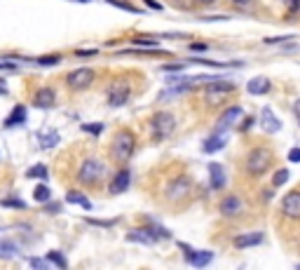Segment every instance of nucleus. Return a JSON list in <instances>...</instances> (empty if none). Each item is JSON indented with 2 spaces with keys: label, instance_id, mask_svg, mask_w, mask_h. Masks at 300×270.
<instances>
[{
  "label": "nucleus",
  "instance_id": "f257e3e1",
  "mask_svg": "<svg viewBox=\"0 0 300 270\" xmlns=\"http://www.w3.org/2000/svg\"><path fill=\"white\" fill-rule=\"evenodd\" d=\"M234 89H237V85L232 80H211V85H206L204 89V104L209 108H216V106L225 104V99Z\"/></svg>",
  "mask_w": 300,
  "mask_h": 270
},
{
  "label": "nucleus",
  "instance_id": "f03ea898",
  "mask_svg": "<svg viewBox=\"0 0 300 270\" xmlns=\"http://www.w3.org/2000/svg\"><path fill=\"white\" fill-rule=\"evenodd\" d=\"M270 165H272V150L265 148V146H258V148H253L249 155H246V171H249L251 177H263L267 169H270Z\"/></svg>",
  "mask_w": 300,
  "mask_h": 270
},
{
  "label": "nucleus",
  "instance_id": "7ed1b4c3",
  "mask_svg": "<svg viewBox=\"0 0 300 270\" xmlns=\"http://www.w3.org/2000/svg\"><path fill=\"white\" fill-rule=\"evenodd\" d=\"M134 150H136V137H134V132L120 129V132L115 134V139H113V146H111L113 158H115L117 162H127L134 155Z\"/></svg>",
  "mask_w": 300,
  "mask_h": 270
},
{
  "label": "nucleus",
  "instance_id": "20e7f679",
  "mask_svg": "<svg viewBox=\"0 0 300 270\" xmlns=\"http://www.w3.org/2000/svg\"><path fill=\"white\" fill-rule=\"evenodd\" d=\"M174 129H176V118L169 110H157L155 115L150 118V132L157 141H167L174 134Z\"/></svg>",
  "mask_w": 300,
  "mask_h": 270
},
{
  "label": "nucleus",
  "instance_id": "39448f33",
  "mask_svg": "<svg viewBox=\"0 0 300 270\" xmlns=\"http://www.w3.org/2000/svg\"><path fill=\"white\" fill-rule=\"evenodd\" d=\"M103 174H106L103 162L96 160V158H87V160L82 162V167H80V171H78V181L82 183V186H99Z\"/></svg>",
  "mask_w": 300,
  "mask_h": 270
},
{
  "label": "nucleus",
  "instance_id": "423d86ee",
  "mask_svg": "<svg viewBox=\"0 0 300 270\" xmlns=\"http://www.w3.org/2000/svg\"><path fill=\"white\" fill-rule=\"evenodd\" d=\"M94 78H96V73L92 68H75V71H71L66 75V83L71 89L80 92V89H87L89 85L94 83Z\"/></svg>",
  "mask_w": 300,
  "mask_h": 270
},
{
  "label": "nucleus",
  "instance_id": "0eeeda50",
  "mask_svg": "<svg viewBox=\"0 0 300 270\" xmlns=\"http://www.w3.org/2000/svg\"><path fill=\"white\" fill-rule=\"evenodd\" d=\"M190 188H192V183H190L188 177H176L174 181H169V186H167V198L172 200V202H178V200L188 198Z\"/></svg>",
  "mask_w": 300,
  "mask_h": 270
},
{
  "label": "nucleus",
  "instance_id": "6e6552de",
  "mask_svg": "<svg viewBox=\"0 0 300 270\" xmlns=\"http://www.w3.org/2000/svg\"><path fill=\"white\" fill-rule=\"evenodd\" d=\"M129 94H132V87H129V83H124V80H117V83L111 85V89H108V104L111 106H124L129 101Z\"/></svg>",
  "mask_w": 300,
  "mask_h": 270
},
{
  "label": "nucleus",
  "instance_id": "1a4fd4ad",
  "mask_svg": "<svg viewBox=\"0 0 300 270\" xmlns=\"http://www.w3.org/2000/svg\"><path fill=\"white\" fill-rule=\"evenodd\" d=\"M282 214L289 221H300V190H291L282 200Z\"/></svg>",
  "mask_w": 300,
  "mask_h": 270
},
{
  "label": "nucleus",
  "instance_id": "9d476101",
  "mask_svg": "<svg viewBox=\"0 0 300 270\" xmlns=\"http://www.w3.org/2000/svg\"><path fill=\"white\" fill-rule=\"evenodd\" d=\"M127 240L129 242H141V244H155L160 237L155 235L153 226H148V228H134V230H129Z\"/></svg>",
  "mask_w": 300,
  "mask_h": 270
},
{
  "label": "nucleus",
  "instance_id": "9b49d317",
  "mask_svg": "<svg viewBox=\"0 0 300 270\" xmlns=\"http://www.w3.org/2000/svg\"><path fill=\"white\" fill-rule=\"evenodd\" d=\"M129 183H132V171H129V169H120L115 177H113L108 190H111V195H120V193H124V190L129 188Z\"/></svg>",
  "mask_w": 300,
  "mask_h": 270
},
{
  "label": "nucleus",
  "instance_id": "f8f14e48",
  "mask_svg": "<svg viewBox=\"0 0 300 270\" xmlns=\"http://www.w3.org/2000/svg\"><path fill=\"white\" fill-rule=\"evenodd\" d=\"M183 249H185V261H188L190 265H195V268H204V265L211 263V259H213L211 252H195V249L185 247V244H183Z\"/></svg>",
  "mask_w": 300,
  "mask_h": 270
},
{
  "label": "nucleus",
  "instance_id": "ddd939ff",
  "mask_svg": "<svg viewBox=\"0 0 300 270\" xmlns=\"http://www.w3.org/2000/svg\"><path fill=\"white\" fill-rule=\"evenodd\" d=\"M261 125L267 134H277L279 129H282V120H277V115L272 113L270 106H265V108L261 110Z\"/></svg>",
  "mask_w": 300,
  "mask_h": 270
},
{
  "label": "nucleus",
  "instance_id": "4468645a",
  "mask_svg": "<svg viewBox=\"0 0 300 270\" xmlns=\"http://www.w3.org/2000/svg\"><path fill=\"white\" fill-rule=\"evenodd\" d=\"M242 115H244V113H242V108H239V106H232V108H228V110H225V113H223L221 118H218L216 129H218V132H223V129H228V127H232L237 120H242Z\"/></svg>",
  "mask_w": 300,
  "mask_h": 270
},
{
  "label": "nucleus",
  "instance_id": "2eb2a0df",
  "mask_svg": "<svg viewBox=\"0 0 300 270\" xmlns=\"http://www.w3.org/2000/svg\"><path fill=\"white\" fill-rule=\"evenodd\" d=\"M263 233H244V235H237L232 240V244L237 249H246V247H256V244H263Z\"/></svg>",
  "mask_w": 300,
  "mask_h": 270
},
{
  "label": "nucleus",
  "instance_id": "dca6fc26",
  "mask_svg": "<svg viewBox=\"0 0 300 270\" xmlns=\"http://www.w3.org/2000/svg\"><path fill=\"white\" fill-rule=\"evenodd\" d=\"M33 101H35V106H38V108H52V106H54V101H56V94H54V89H52V87H40L38 92H35Z\"/></svg>",
  "mask_w": 300,
  "mask_h": 270
},
{
  "label": "nucleus",
  "instance_id": "f3484780",
  "mask_svg": "<svg viewBox=\"0 0 300 270\" xmlns=\"http://www.w3.org/2000/svg\"><path fill=\"white\" fill-rule=\"evenodd\" d=\"M209 174H211V188L221 190V188L225 186V169H223L218 162H211V165H209Z\"/></svg>",
  "mask_w": 300,
  "mask_h": 270
},
{
  "label": "nucleus",
  "instance_id": "a211bd4d",
  "mask_svg": "<svg viewBox=\"0 0 300 270\" xmlns=\"http://www.w3.org/2000/svg\"><path fill=\"white\" fill-rule=\"evenodd\" d=\"M246 89H249V94H256V97H261V94H267L270 92V80L267 78H253L249 85H246Z\"/></svg>",
  "mask_w": 300,
  "mask_h": 270
},
{
  "label": "nucleus",
  "instance_id": "6ab92c4d",
  "mask_svg": "<svg viewBox=\"0 0 300 270\" xmlns=\"http://www.w3.org/2000/svg\"><path fill=\"white\" fill-rule=\"evenodd\" d=\"M221 211H223L225 216L239 214V211H242V200L234 198V195H228V198L223 200V204H221Z\"/></svg>",
  "mask_w": 300,
  "mask_h": 270
},
{
  "label": "nucleus",
  "instance_id": "aec40b11",
  "mask_svg": "<svg viewBox=\"0 0 300 270\" xmlns=\"http://www.w3.org/2000/svg\"><path fill=\"white\" fill-rule=\"evenodd\" d=\"M24 120H26V108H24V106L19 104V106H14V108H12V113L7 115L5 127H17V125H24Z\"/></svg>",
  "mask_w": 300,
  "mask_h": 270
},
{
  "label": "nucleus",
  "instance_id": "412c9836",
  "mask_svg": "<svg viewBox=\"0 0 300 270\" xmlns=\"http://www.w3.org/2000/svg\"><path fill=\"white\" fill-rule=\"evenodd\" d=\"M225 141H228V139H225L221 132H218V134H213L211 139H206V141H204V146H202V148H204L206 153H216V150H221L223 146H225Z\"/></svg>",
  "mask_w": 300,
  "mask_h": 270
},
{
  "label": "nucleus",
  "instance_id": "4be33fe9",
  "mask_svg": "<svg viewBox=\"0 0 300 270\" xmlns=\"http://www.w3.org/2000/svg\"><path fill=\"white\" fill-rule=\"evenodd\" d=\"M19 256V247L12 240H0V259H14Z\"/></svg>",
  "mask_w": 300,
  "mask_h": 270
},
{
  "label": "nucleus",
  "instance_id": "5701e85b",
  "mask_svg": "<svg viewBox=\"0 0 300 270\" xmlns=\"http://www.w3.org/2000/svg\"><path fill=\"white\" fill-rule=\"evenodd\" d=\"M66 202H71V204H80V207H84V209H92V202H89V200L84 198L82 193H75V190H71V193L66 195Z\"/></svg>",
  "mask_w": 300,
  "mask_h": 270
},
{
  "label": "nucleus",
  "instance_id": "b1692460",
  "mask_svg": "<svg viewBox=\"0 0 300 270\" xmlns=\"http://www.w3.org/2000/svg\"><path fill=\"white\" fill-rule=\"evenodd\" d=\"M56 144H59V132L40 134V146H42V148H54Z\"/></svg>",
  "mask_w": 300,
  "mask_h": 270
},
{
  "label": "nucleus",
  "instance_id": "393cba45",
  "mask_svg": "<svg viewBox=\"0 0 300 270\" xmlns=\"http://www.w3.org/2000/svg\"><path fill=\"white\" fill-rule=\"evenodd\" d=\"M47 167L45 165H33V167H28V171H26V177L28 179H47Z\"/></svg>",
  "mask_w": 300,
  "mask_h": 270
},
{
  "label": "nucleus",
  "instance_id": "a878e982",
  "mask_svg": "<svg viewBox=\"0 0 300 270\" xmlns=\"http://www.w3.org/2000/svg\"><path fill=\"white\" fill-rule=\"evenodd\" d=\"M33 198H35V202H50V198H52L50 188H47V186H38L33 190Z\"/></svg>",
  "mask_w": 300,
  "mask_h": 270
},
{
  "label": "nucleus",
  "instance_id": "bb28decb",
  "mask_svg": "<svg viewBox=\"0 0 300 270\" xmlns=\"http://www.w3.org/2000/svg\"><path fill=\"white\" fill-rule=\"evenodd\" d=\"M111 5H115V7H120V10H124V12H136V14H141L143 10H139V7H134V5H129V3H122V0H108Z\"/></svg>",
  "mask_w": 300,
  "mask_h": 270
},
{
  "label": "nucleus",
  "instance_id": "cd10ccee",
  "mask_svg": "<svg viewBox=\"0 0 300 270\" xmlns=\"http://www.w3.org/2000/svg\"><path fill=\"white\" fill-rule=\"evenodd\" d=\"M0 204H3V207H17V209H24V207H26V202L19 198H5V200H0Z\"/></svg>",
  "mask_w": 300,
  "mask_h": 270
},
{
  "label": "nucleus",
  "instance_id": "c85d7f7f",
  "mask_svg": "<svg viewBox=\"0 0 300 270\" xmlns=\"http://www.w3.org/2000/svg\"><path fill=\"white\" fill-rule=\"evenodd\" d=\"M47 261H52V263H56V265H59V268H66V259H63V256H61V254H59V252H50V254H47Z\"/></svg>",
  "mask_w": 300,
  "mask_h": 270
},
{
  "label": "nucleus",
  "instance_id": "c756f323",
  "mask_svg": "<svg viewBox=\"0 0 300 270\" xmlns=\"http://www.w3.org/2000/svg\"><path fill=\"white\" fill-rule=\"evenodd\" d=\"M132 45H139V47H143V50H157V40H145V38H139V40H134Z\"/></svg>",
  "mask_w": 300,
  "mask_h": 270
},
{
  "label": "nucleus",
  "instance_id": "7c9ffc66",
  "mask_svg": "<svg viewBox=\"0 0 300 270\" xmlns=\"http://www.w3.org/2000/svg\"><path fill=\"white\" fill-rule=\"evenodd\" d=\"M286 181H289V171H286V169H279L277 174H274V179H272L274 186H284Z\"/></svg>",
  "mask_w": 300,
  "mask_h": 270
},
{
  "label": "nucleus",
  "instance_id": "2f4dec72",
  "mask_svg": "<svg viewBox=\"0 0 300 270\" xmlns=\"http://www.w3.org/2000/svg\"><path fill=\"white\" fill-rule=\"evenodd\" d=\"M61 61V56H42V59H35V64H40V66H54V64H59Z\"/></svg>",
  "mask_w": 300,
  "mask_h": 270
},
{
  "label": "nucleus",
  "instance_id": "473e14b6",
  "mask_svg": "<svg viewBox=\"0 0 300 270\" xmlns=\"http://www.w3.org/2000/svg\"><path fill=\"white\" fill-rule=\"evenodd\" d=\"M82 129H84V132H89V134H94V137H96V134L103 132V125H82Z\"/></svg>",
  "mask_w": 300,
  "mask_h": 270
},
{
  "label": "nucleus",
  "instance_id": "72a5a7b5",
  "mask_svg": "<svg viewBox=\"0 0 300 270\" xmlns=\"http://www.w3.org/2000/svg\"><path fill=\"white\" fill-rule=\"evenodd\" d=\"M185 64H167V66H162V71L164 73H172V71H183Z\"/></svg>",
  "mask_w": 300,
  "mask_h": 270
},
{
  "label": "nucleus",
  "instance_id": "f704fd0d",
  "mask_svg": "<svg viewBox=\"0 0 300 270\" xmlns=\"http://www.w3.org/2000/svg\"><path fill=\"white\" fill-rule=\"evenodd\" d=\"M209 47H211V45H206V43H192L190 45V50L192 52H206Z\"/></svg>",
  "mask_w": 300,
  "mask_h": 270
},
{
  "label": "nucleus",
  "instance_id": "c9c22d12",
  "mask_svg": "<svg viewBox=\"0 0 300 270\" xmlns=\"http://www.w3.org/2000/svg\"><path fill=\"white\" fill-rule=\"evenodd\" d=\"M172 5H176V7H181V10H188L190 7V0H169Z\"/></svg>",
  "mask_w": 300,
  "mask_h": 270
},
{
  "label": "nucleus",
  "instance_id": "e433bc0d",
  "mask_svg": "<svg viewBox=\"0 0 300 270\" xmlns=\"http://www.w3.org/2000/svg\"><path fill=\"white\" fill-rule=\"evenodd\" d=\"M289 160L291 162H300V148H291L289 150Z\"/></svg>",
  "mask_w": 300,
  "mask_h": 270
},
{
  "label": "nucleus",
  "instance_id": "4c0bfd02",
  "mask_svg": "<svg viewBox=\"0 0 300 270\" xmlns=\"http://www.w3.org/2000/svg\"><path fill=\"white\" fill-rule=\"evenodd\" d=\"M145 5H148L150 10H155V12H162V10H164V7H162L157 0H145Z\"/></svg>",
  "mask_w": 300,
  "mask_h": 270
},
{
  "label": "nucleus",
  "instance_id": "58836bf2",
  "mask_svg": "<svg viewBox=\"0 0 300 270\" xmlns=\"http://www.w3.org/2000/svg\"><path fill=\"white\" fill-rule=\"evenodd\" d=\"M284 3H286V7H289L291 12L300 10V0H284Z\"/></svg>",
  "mask_w": 300,
  "mask_h": 270
},
{
  "label": "nucleus",
  "instance_id": "ea45409f",
  "mask_svg": "<svg viewBox=\"0 0 300 270\" xmlns=\"http://www.w3.org/2000/svg\"><path fill=\"white\" fill-rule=\"evenodd\" d=\"M28 263L33 265V268H47V261H42V259H31Z\"/></svg>",
  "mask_w": 300,
  "mask_h": 270
},
{
  "label": "nucleus",
  "instance_id": "a19ab883",
  "mask_svg": "<svg viewBox=\"0 0 300 270\" xmlns=\"http://www.w3.org/2000/svg\"><path fill=\"white\" fill-rule=\"evenodd\" d=\"M251 125H253V120H251V118H246V122H242V132H246V129H251Z\"/></svg>",
  "mask_w": 300,
  "mask_h": 270
},
{
  "label": "nucleus",
  "instance_id": "79ce46f5",
  "mask_svg": "<svg viewBox=\"0 0 300 270\" xmlns=\"http://www.w3.org/2000/svg\"><path fill=\"white\" fill-rule=\"evenodd\" d=\"M293 113H295V118H298V125H300V99L295 101V106H293Z\"/></svg>",
  "mask_w": 300,
  "mask_h": 270
},
{
  "label": "nucleus",
  "instance_id": "37998d69",
  "mask_svg": "<svg viewBox=\"0 0 300 270\" xmlns=\"http://www.w3.org/2000/svg\"><path fill=\"white\" fill-rule=\"evenodd\" d=\"M14 64H0V71H14Z\"/></svg>",
  "mask_w": 300,
  "mask_h": 270
},
{
  "label": "nucleus",
  "instance_id": "c03bdc74",
  "mask_svg": "<svg viewBox=\"0 0 300 270\" xmlns=\"http://www.w3.org/2000/svg\"><path fill=\"white\" fill-rule=\"evenodd\" d=\"M197 3H200V5H211L213 0H197Z\"/></svg>",
  "mask_w": 300,
  "mask_h": 270
},
{
  "label": "nucleus",
  "instance_id": "a18cd8bd",
  "mask_svg": "<svg viewBox=\"0 0 300 270\" xmlns=\"http://www.w3.org/2000/svg\"><path fill=\"white\" fill-rule=\"evenodd\" d=\"M80 3H87V0H80Z\"/></svg>",
  "mask_w": 300,
  "mask_h": 270
}]
</instances>
